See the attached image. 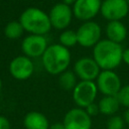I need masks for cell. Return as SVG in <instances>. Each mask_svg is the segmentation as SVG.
<instances>
[{
    "label": "cell",
    "instance_id": "27",
    "mask_svg": "<svg viewBox=\"0 0 129 129\" xmlns=\"http://www.w3.org/2000/svg\"><path fill=\"white\" fill-rule=\"evenodd\" d=\"M76 1H77V0H61L62 3L67 4V5H69V6H73V5L76 3Z\"/></svg>",
    "mask_w": 129,
    "mask_h": 129
},
{
    "label": "cell",
    "instance_id": "12",
    "mask_svg": "<svg viewBox=\"0 0 129 129\" xmlns=\"http://www.w3.org/2000/svg\"><path fill=\"white\" fill-rule=\"evenodd\" d=\"M101 4V0H77L72 6L74 17L83 22L91 21L100 13Z\"/></svg>",
    "mask_w": 129,
    "mask_h": 129
},
{
    "label": "cell",
    "instance_id": "21",
    "mask_svg": "<svg viewBox=\"0 0 129 129\" xmlns=\"http://www.w3.org/2000/svg\"><path fill=\"white\" fill-rule=\"evenodd\" d=\"M117 99L121 106L129 108V84L122 86L119 93L117 94Z\"/></svg>",
    "mask_w": 129,
    "mask_h": 129
},
{
    "label": "cell",
    "instance_id": "30",
    "mask_svg": "<svg viewBox=\"0 0 129 129\" xmlns=\"http://www.w3.org/2000/svg\"><path fill=\"white\" fill-rule=\"evenodd\" d=\"M101 1H104V0H101Z\"/></svg>",
    "mask_w": 129,
    "mask_h": 129
},
{
    "label": "cell",
    "instance_id": "16",
    "mask_svg": "<svg viewBox=\"0 0 129 129\" xmlns=\"http://www.w3.org/2000/svg\"><path fill=\"white\" fill-rule=\"evenodd\" d=\"M100 113L106 116L116 115L117 111L120 108V103L117 99V96H103L98 103Z\"/></svg>",
    "mask_w": 129,
    "mask_h": 129
},
{
    "label": "cell",
    "instance_id": "31",
    "mask_svg": "<svg viewBox=\"0 0 129 129\" xmlns=\"http://www.w3.org/2000/svg\"><path fill=\"white\" fill-rule=\"evenodd\" d=\"M17 1H19V0H17Z\"/></svg>",
    "mask_w": 129,
    "mask_h": 129
},
{
    "label": "cell",
    "instance_id": "18",
    "mask_svg": "<svg viewBox=\"0 0 129 129\" xmlns=\"http://www.w3.org/2000/svg\"><path fill=\"white\" fill-rule=\"evenodd\" d=\"M24 32V29L21 25V23L19 22V20H12L9 21L5 27H4V34L8 39H18L22 36Z\"/></svg>",
    "mask_w": 129,
    "mask_h": 129
},
{
    "label": "cell",
    "instance_id": "28",
    "mask_svg": "<svg viewBox=\"0 0 129 129\" xmlns=\"http://www.w3.org/2000/svg\"><path fill=\"white\" fill-rule=\"evenodd\" d=\"M1 90H2V80L0 78V93H1Z\"/></svg>",
    "mask_w": 129,
    "mask_h": 129
},
{
    "label": "cell",
    "instance_id": "8",
    "mask_svg": "<svg viewBox=\"0 0 129 129\" xmlns=\"http://www.w3.org/2000/svg\"><path fill=\"white\" fill-rule=\"evenodd\" d=\"M8 71L11 77L18 81L28 80L34 73V63L32 58L22 54L11 59L8 66Z\"/></svg>",
    "mask_w": 129,
    "mask_h": 129
},
{
    "label": "cell",
    "instance_id": "13",
    "mask_svg": "<svg viewBox=\"0 0 129 129\" xmlns=\"http://www.w3.org/2000/svg\"><path fill=\"white\" fill-rule=\"evenodd\" d=\"M73 71L81 81H96L102 71L93 57L83 56L76 60Z\"/></svg>",
    "mask_w": 129,
    "mask_h": 129
},
{
    "label": "cell",
    "instance_id": "3",
    "mask_svg": "<svg viewBox=\"0 0 129 129\" xmlns=\"http://www.w3.org/2000/svg\"><path fill=\"white\" fill-rule=\"evenodd\" d=\"M19 22L24 31L28 32V34L45 35L52 28L48 13L37 7H28L24 9L19 16Z\"/></svg>",
    "mask_w": 129,
    "mask_h": 129
},
{
    "label": "cell",
    "instance_id": "11",
    "mask_svg": "<svg viewBox=\"0 0 129 129\" xmlns=\"http://www.w3.org/2000/svg\"><path fill=\"white\" fill-rule=\"evenodd\" d=\"M100 13L108 21H121L128 15L129 5L125 0H104L101 4Z\"/></svg>",
    "mask_w": 129,
    "mask_h": 129
},
{
    "label": "cell",
    "instance_id": "19",
    "mask_svg": "<svg viewBox=\"0 0 129 129\" xmlns=\"http://www.w3.org/2000/svg\"><path fill=\"white\" fill-rule=\"evenodd\" d=\"M59 44L67 48H71L78 44V37H77V32L72 29H64L60 32L59 37Z\"/></svg>",
    "mask_w": 129,
    "mask_h": 129
},
{
    "label": "cell",
    "instance_id": "26",
    "mask_svg": "<svg viewBox=\"0 0 129 129\" xmlns=\"http://www.w3.org/2000/svg\"><path fill=\"white\" fill-rule=\"evenodd\" d=\"M123 119L125 121V124H127L129 126V108H127L123 114Z\"/></svg>",
    "mask_w": 129,
    "mask_h": 129
},
{
    "label": "cell",
    "instance_id": "32",
    "mask_svg": "<svg viewBox=\"0 0 129 129\" xmlns=\"http://www.w3.org/2000/svg\"><path fill=\"white\" fill-rule=\"evenodd\" d=\"M128 129H129V128H128Z\"/></svg>",
    "mask_w": 129,
    "mask_h": 129
},
{
    "label": "cell",
    "instance_id": "24",
    "mask_svg": "<svg viewBox=\"0 0 129 129\" xmlns=\"http://www.w3.org/2000/svg\"><path fill=\"white\" fill-rule=\"evenodd\" d=\"M122 61L125 62L127 66H129V47H128V48H125V49L123 50Z\"/></svg>",
    "mask_w": 129,
    "mask_h": 129
},
{
    "label": "cell",
    "instance_id": "10",
    "mask_svg": "<svg viewBox=\"0 0 129 129\" xmlns=\"http://www.w3.org/2000/svg\"><path fill=\"white\" fill-rule=\"evenodd\" d=\"M66 129H92V117L88 115L83 108H72L69 110L62 120Z\"/></svg>",
    "mask_w": 129,
    "mask_h": 129
},
{
    "label": "cell",
    "instance_id": "1",
    "mask_svg": "<svg viewBox=\"0 0 129 129\" xmlns=\"http://www.w3.org/2000/svg\"><path fill=\"white\" fill-rule=\"evenodd\" d=\"M123 50L120 43L101 39L93 47V58L101 70H114L122 62Z\"/></svg>",
    "mask_w": 129,
    "mask_h": 129
},
{
    "label": "cell",
    "instance_id": "5",
    "mask_svg": "<svg viewBox=\"0 0 129 129\" xmlns=\"http://www.w3.org/2000/svg\"><path fill=\"white\" fill-rule=\"evenodd\" d=\"M76 32L78 37V44L86 48L94 47L101 40L102 36L101 26L99 23L93 20L83 22Z\"/></svg>",
    "mask_w": 129,
    "mask_h": 129
},
{
    "label": "cell",
    "instance_id": "17",
    "mask_svg": "<svg viewBox=\"0 0 129 129\" xmlns=\"http://www.w3.org/2000/svg\"><path fill=\"white\" fill-rule=\"evenodd\" d=\"M58 85L66 91H73L78 84V77L74 71L67 70L58 75Z\"/></svg>",
    "mask_w": 129,
    "mask_h": 129
},
{
    "label": "cell",
    "instance_id": "2",
    "mask_svg": "<svg viewBox=\"0 0 129 129\" xmlns=\"http://www.w3.org/2000/svg\"><path fill=\"white\" fill-rule=\"evenodd\" d=\"M72 60L70 48L62 46L59 43L49 44L41 56V61L44 70L54 76H58L69 69Z\"/></svg>",
    "mask_w": 129,
    "mask_h": 129
},
{
    "label": "cell",
    "instance_id": "22",
    "mask_svg": "<svg viewBox=\"0 0 129 129\" xmlns=\"http://www.w3.org/2000/svg\"><path fill=\"white\" fill-rule=\"evenodd\" d=\"M85 110H86V112L88 113V115L90 116V117H95V116H97L99 113H100V109H99V105H98V103H92V104H90V105H88L86 108H85Z\"/></svg>",
    "mask_w": 129,
    "mask_h": 129
},
{
    "label": "cell",
    "instance_id": "29",
    "mask_svg": "<svg viewBox=\"0 0 129 129\" xmlns=\"http://www.w3.org/2000/svg\"><path fill=\"white\" fill-rule=\"evenodd\" d=\"M125 1H126V3H127V4L129 5V0H125Z\"/></svg>",
    "mask_w": 129,
    "mask_h": 129
},
{
    "label": "cell",
    "instance_id": "9",
    "mask_svg": "<svg viewBox=\"0 0 129 129\" xmlns=\"http://www.w3.org/2000/svg\"><path fill=\"white\" fill-rule=\"evenodd\" d=\"M48 46L44 35L28 34L21 41V50L24 55L30 58L41 57Z\"/></svg>",
    "mask_w": 129,
    "mask_h": 129
},
{
    "label": "cell",
    "instance_id": "6",
    "mask_svg": "<svg viewBox=\"0 0 129 129\" xmlns=\"http://www.w3.org/2000/svg\"><path fill=\"white\" fill-rule=\"evenodd\" d=\"M95 82L103 96H117L122 88L121 79L114 70H102Z\"/></svg>",
    "mask_w": 129,
    "mask_h": 129
},
{
    "label": "cell",
    "instance_id": "25",
    "mask_svg": "<svg viewBox=\"0 0 129 129\" xmlns=\"http://www.w3.org/2000/svg\"><path fill=\"white\" fill-rule=\"evenodd\" d=\"M48 129H66V127L62 122H55V123L49 125Z\"/></svg>",
    "mask_w": 129,
    "mask_h": 129
},
{
    "label": "cell",
    "instance_id": "20",
    "mask_svg": "<svg viewBox=\"0 0 129 129\" xmlns=\"http://www.w3.org/2000/svg\"><path fill=\"white\" fill-rule=\"evenodd\" d=\"M125 121L123 117L118 115L110 116V118L106 122V128L107 129H124Z\"/></svg>",
    "mask_w": 129,
    "mask_h": 129
},
{
    "label": "cell",
    "instance_id": "7",
    "mask_svg": "<svg viewBox=\"0 0 129 129\" xmlns=\"http://www.w3.org/2000/svg\"><path fill=\"white\" fill-rule=\"evenodd\" d=\"M48 17L52 28L57 30L68 29L74 17L73 8L62 2L56 3L50 8Z\"/></svg>",
    "mask_w": 129,
    "mask_h": 129
},
{
    "label": "cell",
    "instance_id": "4",
    "mask_svg": "<svg viewBox=\"0 0 129 129\" xmlns=\"http://www.w3.org/2000/svg\"><path fill=\"white\" fill-rule=\"evenodd\" d=\"M98 93L96 82L80 81L72 91V98L77 107L85 109L88 105L95 102Z\"/></svg>",
    "mask_w": 129,
    "mask_h": 129
},
{
    "label": "cell",
    "instance_id": "14",
    "mask_svg": "<svg viewBox=\"0 0 129 129\" xmlns=\"http://www.w3.org/2000/svg\"><path fill=\"white\" fill-rule=\"evenodd\" d=\"M105 32L107 39L116 43L123 42L127 37V27L120 20L108 21L105 27Z\"/></svg>",
    "mask_w": 129,
    "mask_h": 129
},
{
    "label": "cell",
    "instance_id": "15",
    "mask_svg": "<svg viewBox=\"0 0 129 129\" xmlns=\"http://www.w3.org/2000/svg\"><path fill=\"white\" fill-rule=\"evenodd\" d=\"M49 121L47 117L37 111H30L23 118V126L25 129H48Z\"/></svg>",
    "mask_w": 129,
    "mask_h": 129
},
{
    "label": "cell",
    "instance_id": "23",
    "mask_svg": "<svg viewBox=\"0 0 129 129\" xmlns=\"http://www.w3.org/2000/svg\"><path fill=\"white\" fill-rule=\"evenodd\" d=\"M0 129H11V123L9 119L3 115H0Z\"/></svg>",
    "mask_w": 129,
    "mask_h": 129
}]
</instances>
